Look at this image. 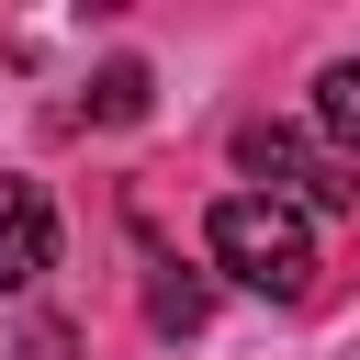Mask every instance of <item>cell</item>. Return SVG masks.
<instances>
[{
  "label": "cell",
  "instance_id": "cell-1",
  "mask_svg": "<svg viewBox=\"0 0 360 360\" xmlns=\"http://www.w3.org/2000/svg\"><path fill=\"white\" fill-rule=\"evenodd\" d=\"M202 236H214V270H225V281H248V292H270V304H304V292H315V236H304L292 202L225 191Z\"/></svg>",
  "mask_w": 360,
  "mask_h": 360
},
{
  "label": "cell",
  "instance_id": "cell-2",
  "mask_svg": "<svg viewBox=\"0 0 360 360\" xmlns=\"http://www.w3.org/2000/svg\"><path fill=\"white\" fill-rule=\"evenodd\" d=\"M236 169L270 180V202H292V214H304V202H315V214H360V169H349V158H315L292 124H248V135H236Z\"/></svg>",
  "mask_w": 360,
  "mask_h": 360
},
{
  "label": "cell",
  "instance_id": "cell-3",
  "mask_svg": "<svg viewBox=\"0 0 360 360\" xmlns=\"http://www.w3.org/2000/svg\"><path fill=\"white\" fill-rule=\"evenodd\" d=\"M56 270V202L34 180H0V292H34Z\"/></svg>",
  "mask_w": 360,
  "mask_h": 360
},
{
  "label": "cell",
  "instance_id": "cell-4",
  "mask_svg": "<svg viewBox=\"0 0 360 360\" xmlns=\"http://www.w3.org/2000/svg\"><path fill=\"white\" fill-rule=\"evenodd\" d=\"M146 315H158L169 338H191V326L214 315V281H202V270H158V281H146Z\"/></svg>",
  "mask_w": 360,
  "mask_h": 360
},
{
  "label": "cell",
  "instance_id": "cell-5",
  "mask_svg": "<svg viewBox=\"0 0 360 360\" xmlns=\"http://www.w3.org/2000/svg\"><path fill=\"white\" fill-rule=\"evenodd\" d=\"M315 124H326V135L360 158V56H338V68L315 79Z\"/></svg>",
  "mask_w": 360,
  "mask_h": 360
},
{
  "label": "cell",
  "instance_id": "cell-6",
  "mask_svg": "<svg viewBox=\"0 0 360 360\" xmlns=\"http://www.w3.org/2000/svg\"><path fill=\"white\" fill-rule=\"evenodd\" d=\"M90 112H101V124H135V112H146V68H135V56H112V68L90 79Z\"/></svg>",
  "mask_w": 360,
  "mask_h": 360
}]
</instances>
